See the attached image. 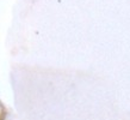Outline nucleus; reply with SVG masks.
<instances>
[]
</instances>
